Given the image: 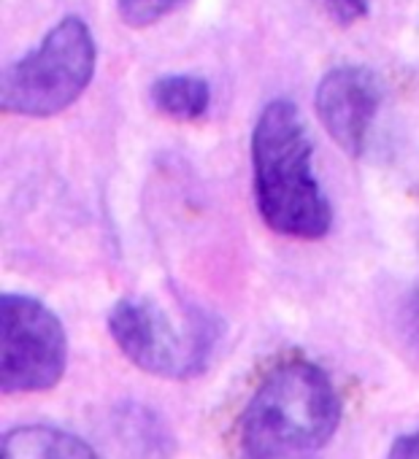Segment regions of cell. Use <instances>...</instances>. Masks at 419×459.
<instances>
[{"label": "cell", "mask_w": 419, "mask_h": 459, "mask_svg": "<svg viewBox=\"0 0 419 459\" xmlns=\"http://www.w3.org/2000/svg\"><path fill=\"white\" fill-rule=\"evenodd\" d=\"M400 333H403V341H406L408 351L419 357V279L414 281L411 292H408L406 300H403Z\"/></svg>", "instance_id": "11"}, {"label": "cell", "mask_w": 419, "mask_h": 459, "mask_svg": "<svg viewBox=\"0 0 419 459\" xmlns=\"http://www.w3.org/2000/svg\"><path fill=\"white\" fill-rule=\"evenodd\" d=\"M314 108L325 133L349 157H360L381 108V82L365 65H336L319 79Z\"/></svg>", "instance_id": "6"}, {"label": "cell", "mask_w": 419, "mask_h": 459, "mask_svg": "<svg viewBox=\"0 0 419 459\" xmlns=\"http://www.w3.org/2000/svg\"><path fill=\"white\" fill-rule=\"evenodd\" d=\"M149 100L162 117L195 122L212 106V87L205 79L192 74H165L152 82Z\"/></svg>", "instance_id": "8"}, {"label": "cell", "mask_w": 419, "mask_h": 459, "mask_svg": "<svg viewBox=\"0 0 419 459\" xmlns=\"http://www.w3.org/2000/svg\"><path fill=\"white\" fill-rule=\"evenodd\" d=\"M109 333L135 368L181 381L208 368L223 322L200 308L173 316L152 300H119L109 311Z\"/></svg>", "instance_id": "4"}, {"label": "cell", "mask_w": 419, "mask_h": 459, "mask_svg": "<svg viewBox=\"0 0 419 459\" xmlns=\"http://www.w3.org/2000/svg\"><path fill=\"white\" fill-rule=\"evenodd\" d=\"M95 65L98 47L90 25L76 14L63 17L36 49L4 71L0 108L14 117H55L84 95Z\"/></svg>", "instance_id": "3"}, {"label": "cell", "mask_w": 419, "mask_h": 459, "mask_svg": "<svg viewBox=\"0 0 419 459\" xmlns=\"http://www.w3.org/2000/svg\"><path fill=\"white\" fill-rule=\"evenodd\" d=\"M314 4L338 25V28H349L360 20L368 17L373 0H314Z\"/></svg>", "instance_id": "10"}, {"label": "cell", "mask_w": 419, "mask_h": 459, "mask_svg": "<svg viewBox=\"0 0 419 459\" xmlns=\"http://www.w3.org/2000/svg\"><path fill=\"white\" fill-rule=\"evenodd\" d=\"M181 4L184 0H117V14L127 28H149Z\"/></svg>", "instance_id": "9"}, {"label": "cell", "mask_w": 419, "mask_h": 459, "mask_svg": "<svg viewBox=\"0 0 419 459\" xmlns=\"http://www.w3.org/2000/svg\"><path fill=\"white\" fill-rule=\"evenodd\" d=\"M387 459H419V429L408 432V435H400L392 443Z\"/></svg>", "instance_id": "12"}, {"label": "cell", "mask_w": 419, "mask_h": 459, "mask_svg": "<svg viewBox=\"0 0 419 459\" xmlns=\"http://www.w3.org/2000/svg\"><path fill=\"white\" fill-rule=\"evenodd\" d=\"M0 459H98L76 435L49 424H22L0 437Z\"/></svg>", "instance_id": "7"}, {"label": "cell", "mask_w": 419, "mask_h": 459, "mask_svg": "<svg viewBox=\"0 0 419 459\" xmlns=\"http://www.w3.org/2000/svg\"><path fill=\"white\" fill-rule=\"evenodd\" d=\"M252 184L263 221L279 236L319 241L333 227L330 200L314 173V143L298 106L276 98L252 127Z\"/></svg>", "instance_id": "1"}, {"label": "cell", "mask_w": 419, "mask_h": 459, "mask_svg": "<svg viewBox=\"0 0 419 459\" xmlns=\"http://www.w3.org/2000/svg\"><path fill=\"white\" fill-rule=\"evenodd\" d=\"M68 365V338L60 319L36 298H0V389L4 394L47 392Z\"/></svg>", "instance_id": "5"}, {"label": "cell", "mask_w": 419, "mask_h": 459, "mask_svg": "<svg viewBox=\"0 0 419 459\" xmlns=\"http://www.w3.org/2000/svg\"><path fill=\"white\" fill-rule=\"evenodd\" d=\"M341 424L330 376L309 359L276 365L241 416L244 459H317Z\"/></svg>", "instance_id": "2"}]
</instances>
